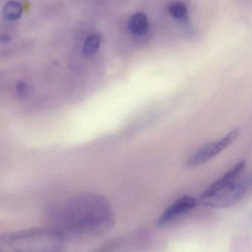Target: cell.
Listing matches in <instances>:
<instances>
[{"instance_id": "cell-1", "label": "cell", "mask_w": 252, "mask_h": 252, "mask_svg": "<svg viewBox=\"0 0 252 252\" xmlns=\"http://www.w3.org/2000/svg\"><path fill=\"white\" fill-rule=\"evenodd\" d=\"M61 211L63 229L79 236H100L109 232L115 223L110 204L97 194L82 193L72 197Z\"/></svg>"}, {"instance_id": "cell-2", "label": "cell", "mask_w": 252, "mask_h": 252, "mask_svg": "<svg viewBox=\"0 0 252 252\" xmlns=\"http://www.w3.org/2000/svg\"><path fill=\"white\" fill-rule=\"evenodd\" d=\"M64 247V235L57 230L35 229L0 235V252H57Z\"/></svg>"}, {"instance_id": "cell-3", "label": "cell", "mask_w": 252, "mask_h": 252, "mask_svg": "<svg viewBox=\"0 0 252 252\" xmlns=\"http://www.w3.org/2000/svg\"><path fill=\"white\" fill-rule=\"evenodd\" d=\"M245 167L244 161L234 166L201 194L200 203L210 208L221 209L235 205L241 201L250 181V179H240Z\"/></svg>"}, {"instance_id": "cell-4", "label": "cell", "mask_w": 252, "mask_h": 252, "mask_svg": "<svg viewBox=\"0 0 252 252\" xmlns=\"http://www.w3.org/2000/svg\"><path fill=\"white\" fill-rule=\"evenodd\" d=\"M239 134V129H234L222 139L204 145L189 158L188 167H196L208 162L230 146Z\"/></svg>"}, {"instance_id": "cell-5", "label": "cell", "mask_w": 252, "mask_h": 252, "mask_svg": "<svg viewBox=\"0 0 252 252\" xmlns=\"http://www.w3.org/2000/svg\"><path fill=\"white\" fill-rule=\"evenodd\" d=\"M197 205V200L190 196H184L167 207L158 217L157 225L164 226L177 220L192 211Z\"/></svg>"}, {"instance_id": "cell-6", "label": "cell", "mask_w": 252, "mask_h": 252, "mask_svg": "<svg viewBox=\"0 0 252 252\" xmlns=\"http://www.w3.org/2000/svg\"><path fill=\"white\" fill-rule=\"evenodd\" d=\"M130 31L137 35L145 34L148 31V22L146 16L142 13H136L132 16L129 23Z\"/></svg>"}, {"instance_id": "cell-7", "label": "cell", "mask_w": 252, "mask_h": 252, "mask_svg": "<svg viewBox=\"0 0 252 252\" xmlns=\"http://www.w3.org/2000/svg\"><path fill=\"white\" fill-rule=\"evenodd\" d=\"M22 11V5L19 2L11 1L7 3L3 7L2 15L7 20L14 21L21 17Z\"/></svg>"}, {"instance_id": "cell-8", "label": "cell", "mask_w": 252, "mask_h": 252, "mask_svg": "<svg viewBox=\"0 0 252 252\" xmlns=\"http://www.w3.org/2000/svg\"><path fill=\"white\" fill-rule=\"evenodd\" d=\"M101 38L97 34L90 36L85 41L84 47V52L86 56H92L96 53L100 47Z\"/></svg>"}, {"instance_id": "cell-9", "label": "cell", "mask_w": 252, "mask_h": 252, "mask_svg": "<svg viewBox=\"0 0 252 252\" xmlns=\"http://www.w3.org/2000/svg\"><path fill=\"white\" fill-rule=\"evenodd\" d=\"M169 10H170V13H171L172 16L178 18V19L184 17L187 13L186 6L182 2L173 3L170 5Z\"/></svg>"}, {"instance_id": "cell-10", "label": "cell", "mask_w": 252, "mask_h": 252, "mask_svg": "<svg viewBox=\"0 0 252 252\" xmlns=\"http://www.w3.org/2000/svg\"><path fill=\"white\" fill-rule=\"evenodd\" d=\"M16 92L19 97L23 98L28 95V92H29V87L26 83L20 81L16 84Z\"/></svg>"}, {"instance_id": "cell-11", "label": "cell", "mask_w": 252, "mask_h": 252, "mask_svg": "<svg viewBox=\"0 0 252 252\" xmlns=\"http://www.w3.org/2000/svg\"><path fill=\"white\" fill-rule=\"evenodd\" d=\"M9 39H10V38H9L8 36L6 35V34L0 36V41H1V42H7V41H9Z\"/></svg>"}]
</instances>
